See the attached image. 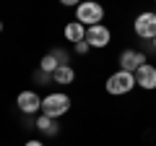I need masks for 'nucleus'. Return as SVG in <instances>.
Wrapping results in <instances>:
<instances>
[{
    "label": "nucleus",
    "instance_id": "nucleus-1",
    "mask_svg": "<svg viewBox=\"0 0 156 146\" xmlns=\"http://www.w3.org/2000/svg\"><path fill=\"white\" fill-rule=\"evenodd\" d=\"M70 110V97L62 94V91H52V94H47L44 99H42V115H47V118H62V115Z\"/></svg>",
    "mask_w": 156,
    "mask_h": 146
},
{
    "label": "nucleus",
    "instance_id": "nucleus-2",
    "mask_svg": "<svg viewBox=\"0 0 156 146\" xmlns=\"http://www.w3.org/2000/svg\"><path fill=\"white\" fill-rule=\"evenodd\" d=\"M101 18H104V8H101V3H96V0H83V3L76 8V21H81L86 29L94 26V24H101Z\"/></svg>",
    "mask_w": 156,
    "mask_h": 146
},
{
    "label": "nucleus",
    "instance_id": "nucleus-3",
    "mask_svg": "<svg viewBox=\"0 0 156 146\" xmlns=\"http://www.w3.org/2000/svg\"><path fill=\"white\" fill-rule=\"evenodd\" d=\"M133 86H138V84H135V73H130V71H117V73H112L109 78H107V91H109L112 97L128 94Z\"/></svg>",
    "mask_w": 156,
    "mask_h": 146
},
{
    "label": "nucleus",
    "instance_id": "nucleus-4",
    "mask_svg": "<svg viewBox=\"0 0 156 146\" xmlns=\"http://www.w3.org/2000/svg\"><path fill=\"white\" fill-rule=\"evenodd\" d=\"M133 29H135V34H138L140 39H154L156 37V13L154 11L140 13V16L133 21Z\"/></svg>",
    "mask_w": 156,
    "mask_h": 146
},
{
    "label": "nucleus",
    "instance_id": "nucleus-5",
    "mask_svg": "<svg viewBox=\"0 0 156 146\" xmlns=\"http://www.w3.org/2000/svg\"><path fill=\"white\" fill-rule=\"evenodd\" d=\"M86 42H89V47L101 50V47H107L112 42V31L104 26V24H94V26L86 29Z\"/></svg>",
    "mask_w": 156,
    "mask_h": 146
},
{
    "label": "nucleus",
    "instance_id": "nucleus-6",
    "mask_svg": "<svg viewBox=\"0 0 156 146\" xmlns=\"http://www.w3.org/2000/svg\"><path fill=\"white\" fill-rule=\"evenodd\" d=\"M18 110H21L23 115H34L37 110H42V97L37 94V91H21L16 99Z\"/></svg>",
    "mask_w": 156,
    "mask_h": 146
},
{
    "label": "nucleus",
    "instance_id": "nucleus-7",
    "mask_svg": "<svg viewBox=\"0 0 156 146\" xmlns=\"http://www.w3.org/2000/svg\"><path fill=\"white\" fill-rule=\"evenodd\" d=\"M143 63H146V55L138 52V50H122V52H120V71L135 73Z\"/></svg>",
    "mask_w": 156,
    "mask_h": 146
},
{
    "label": "nucleus",
    "instance_id": "nucleus-8",
    "mask_svg": "<svg viewBox=\"0 0 156 146\" xmlns=\"http://www.w3.org/2000/svg\"><path fill=\"white\" fill-rule=\"evenodd\" d=\"M135 84H138L140 89H146V91H154L156 89V68L148 65V63H143V65L135 71Z\"/></svg>",
    "mask_w": 156,
    "mask_h": 146
},
{
    "label": "nucleus",
    "instance_id": "nucleus-9",
    "mask_svg": "<svg viewBox=\"0 0 156 146\" xmlns=\"http://www.w3.org/2000/svg\"><path fill=\"white\" fill-rule=\"evenodd\" d=\"M62 34H65L68 42H73V45H76V42H83V39H86V26H83L81 21H70V24L65 26V31H62Z\"/></svg>",
    "mask_w": 156,
    "mask_h": 146
},
{
    "label": "nucleus",
    "instance_id": "nucleus-10",
    "mask_svg": "<svg viewBox=\"0 0 156 146\" xmlns=\"http://www.w3.org/2000/svg\"><path fill=\"white\" fill-rule=\"evenodd\" d=\"M73 81H76V71L70 65H57V71L52 73V84H57V86H68Z\"/></svg>",
    "mask_w": 156,
    "mask_h": 146
},
{
    "label": "nucleus",
    "instance_id": "nucleus-11",
    "mask_svg": "<svg viewBox=\"0 0 156 146\" xmlns=\"http://www.w3.org/2000/svg\"><path fill=\"white\" fill-rule=\"evenodd\" d=\"M37 130H39V133H44V136H57V133H60L55 118H47V115H42V118L37 120Z\"/></svg>",
    "mask_w": 156,
    "mask_h": 146
},
{
    "label": "nucleus",
    "instance_id": "nucleus-12",
    "mask_svg": "<svg viewBox=\"0 0 156 146\" xmlns=\"http://www.w3.org/2000/svg\"><path fill=\"white\" fill-rule=\"evenodd\" d=\"M57 65H60V63H57V57L52 55V52H47V55L42 57V63H39V71H44V73H50V76H52V73L57 71Z\"/></svg>",
    "mask_w": 156,
    "mask_h": 146
},
{
    "label": "nucleus",
    "instance_id": "nucleus-13",
    "mask_svg": "<svg viewBox=\"0 0 156 146\" xmlns=\"http://www.w3.org/2000/svg\"><path fill=\"white\" fill-rule=\"evenodd\" d=\"M52 55L57 57V63H60V65H70V60H68V52H65V50H60V47H57V50H52Z\"/></svg>",
    "mask_w": 156,
    "mask_h": 146
},
{
    "label": "nucleus",
    "instance_id": "nucleus-14",
    "mask_svg": "<svg viewBox=\"0 0 156 146\" xmlns=\"http://www.w3.org/2000/svg\"><path fill=\"white\" fill-rule=\"evenodd\" d=\"M34 78H37L42 86H47V84L52 81V76H50V73H44V71H37V73H34Z\"/></svg>",
    "mask_w": 156,
    "mask_h": 146
},
{
    "label": "nucleus",
    "instance_id": "nucleus-15",
    "mask_svg": "<svg viewBox=\"0 0 156 146\" xmlns=\"http://www.w3.org/2000/svg\"><path fill=\"white\" fill-rule=\"evenodd\" d=\"M73 50H76L78 52V55H86V52H89V42H76V45H73Z\"/></svg>",
    "mask_w": 156,
    "mask_h": 146
},
{
    "label": "nucleus",
    "instance_id": "nucleus-16",
    "mask_svg": "<svg viewBox=\"0 0 156 146\" xmlns=\"http://www.w3.org/2000/svg\"><path fill=\"white\" fill-rule=\"evenodd\" d=\"M60 3H62V5H73V8H78L83 0H60Z\"/></svg>",
    "mask_w": 156,
    "mask_h": 146
},
{
    "label": "nucleus",
    "instance_id": "nucleus-17",
    "mask_svg": "<svg viewBox=\"0 0 156 146\" xmlns=\"http://www.w3.org/2000/svg\"><path fill=\"white\" fill-rule=\"evenodd\" d=\"M26 146H44V144H42V141H37V138H34V141H26Z\"/></svg>",
    "mask_w": 156,
    "mask_h": 146
},
{
    "label": "nucleus",
    "instance_id": "nucleus-18",
    "mask_svg": "<svg viewBox=\"0 0 156 146\" xmlns=\"http://www.w3.org/2000/svg\"><path fill=\"white\" fill-rule=\"evenodd\" d=\"M151 42H154V50H156V37H154V39H151Z\"/></svg>",
    "mask_w": 156,
    "mask_h": 146
},
{
    "label": "nucleus",
    "instance_id": "nucleus-19",
    "mask_svg": "<svg viewBox=\"0 0 156 146\" xmlns=\"http://www.w3.org/2000/svg\"><path fill=\"white\" fill-rule=\"evenodd\" d=\"M0 31H3V21H0Z\"/></svg>",
    "mask_w": 156,
    "mask_h": 146
}]
</instances>
